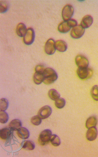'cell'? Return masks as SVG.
<instances>
[{"label": "cell", "mask_w": 98, "mask_h": 157, "mask_svg": "<svg viewBox=\"0 0 98 157\" xmlns=\"http://www.w3.org/2000/svg\"><path fill=\"white\" fill-rule=\"evenodd\" d=\"M43 82L45 84L47 85L53 84L58 78V75L56 72L51 67L45 68L43 72Z\"/></svg>", "instance_id": "6da1fadb"}, {"label": "cell", "mask_w": 98, "mask_h": 157, "mask_svg": "<svg viewBox=\"0 0 98 157\" xmlns=\"http://www.w3.org/2000/svg\"><path fill=\"white\" fill-rule=\"evenodd\" d=\"M52 135V132L49 129L42 131L39 138V141L41 145L44 146L48 144L51 140Z\"/></svg>", "instance_id": "7a4b0ae2"}, {"label": "cell", "mask_w": 98, "mask_h": 157, "mask_svg": "<svg viewBox=\"0 0 98 157\" xmlns=\"http://www.w3.org/2000/svg\"><path fill=\"white\" fill-rule=\"evenodd\" d=\"M74 8L70 5H67L63 7L62 12V16L64 21L71 19L74 13Z\"/></svg>", "instance_id": "3957f363"}, {"label": "cell", "mask_w": 98, "mask_h": 157, "mask_svg": "<svg viewBox=\"0 0 98 157\" xmlns=\"http://www.w3.org/2000/svg\"><path fill=\"white\" fill-rule=\"evenodd\" d=\"M77 74L78 77L81 79L90 78L92 75V70L89 67H78L77 70Z\"/></svg>", "instance_id": "277c9868"}, {"label": "cell", "mask_w": 98, "mask_h": 157, "mask_svg": "<svg viewBox=\"0 0 98 157\" xmlns=\"http://www.w3.org/2000/svg\"><path fill=\"white\" fill-rule=\"evenodd\" d=\"M35 33L34 30L32 28L27 29L25 35L23 37V41L26 45L32 44L35 41Z\"/></svg>", "instance_id": "5b68a950"}, {"label": "cell", "mask_w": 98, "mask_h": 157, "mask_svg": "<svg viewBox=\"0 0 98 157\" xmlns=\"http://www.w3.org/2000/svg\"><path fill=\"white\" fill-rule=\"evenodd\" d=\"M56 50L55 47V41L54 39L50 38L46 42L44 46L45 53L48 55H53Z\"/></svg>", "instance_id": "8992f818"}, {"label": "cell", "mask_w": 98, "mask_h": 157, "mask_svg": "<svg viewBox=\"0 0 98 157\" xmlns=\"http://www.w3.org/2000/svg\"><path fill=\"white\" fill-rule=\"evenodd\" d=\"M85 29L80 25H78L73 28L70 33V36L74 39L81 38L84 35Z\"/></svg>", "instance_id": "52a82bcc"}, {"label": "cell", "mask_w": 98, "mask_h": 157, "mask_svg": "<svg viewBox=\"0 0 98 157\" xmlns=\"http://www.w3.org/2000/svg\"><path fill=\"white\" fill-rule=\"evenodd\" d=\"M75 61L76 65L78 67H86L89 66V61L88 58L82 55H78L75 58Z\"/></svg>", "instance_id": "ba28073f"}, {"label": "cell", "mask_w": 98, "mask_h": 157, "mask_svg": "<svg viewBox=\"0 0 98 157\" xmlns=\"http://www.w3.org/2000/svg\"><path fill=\"white\" fill-rule=\"evenodd\" d=\"M52 110L51 107L48 105L43 106L40 109L38 112V115L42 119H47L52 113Z\"/></svg>", "instance_id": "9c48e42d"}, {"label": "cell", "mask_w": 98, "mask_h": 157, "mask_svg": "<svg viewBox=\"0 0 98 157\" xmlns=\"http://www.w3.org/2000/svg\"><path fill=\"white\" fill-rule=\"evenodd\" d=\"M93 22V18L91 15H86L82 18L81 25L85 29H88L92 25Z\"/></svg>", "instance_id": "30bf717a"}, {"label": "cell", "mask_w": 98, "mask_h": 157, "mask_svg": "<svg viewBox=\"0 0 98 157\" xmlns=\"http://www.w3.org/2000/svg\"><path fill=\"white\" fill-rule=\"evenodd\" d=\"M87 132L86 138L89 141H93L96 140L97 136L98 131L96 127L88 128Z\"/></svg>", "instance_id": "8fae6325"}, {"label": "cell", "mask_w": 98, "mask_h": 157, "mask_svg": "<svg viewBox=\"0 0 98 157\" xmlns=\"http://www.w3.org/2000/svg\"><path fill=\"white\" fill-rule=\"evenodd\" d=\"M27 29L25 25L23 23L18 24L16 28L17 35L20 37H23L27 33Z\"/></svg>", "instance_id": "7c38bea8"}, {"label": "cell", "mask_w": 98, "mask_h": 157, "mask_svg": "<svg viewBox=\"0 0 98 157\" xmlns=\"http://www.w3.org/2000/svg\"><path fill=\"white\" fill-rule=\"evenodd\" d=\"M56 50L60 52H65L67 49V43L62 40H58L55 42Z\"/></svg>", "instance_id": "4fadbf2b"}, {"label": "cell", "mask_w": 98, "mask_h": 157, "mask_svg": "<svg viewBox=\"0 0 98 157\" xmlns=\"http://www.w3.org/2000/svg\"><path fill=\"white\" fill-rule=\"evenodd\" d=\"M67 21H64L61 22L58 26V31L61 33H68L71 29Z\"/></svg>", "instance_id": "5bb4252c"}, {"label": "cell", "mask_w": 98, "mask_h": 157, "mask_svg": "<svg viewBox=\"0 0 98 157\" xmlns=\"http://www.w3.org/2000/svg\"><path fill=\"white\" fill-rule=\"evenodd\" d=\"M18 137L23 140L28 139L30 136V133L26 128L21 127L17 131Z\"/></svg>", "instance_id": "9a60e30c"}, {"label": "cell", "mask_w": 98, "mask_h": 157, "mask_svg": "<svg viewBox=\"0 0 98 157\" xmlns=\"http://www.w3.org/2000/svg\"><path fill=\"white\" fill-rule=\"evenodd\" d=\"M33 81L36 85L41 84L44 81L43 73L36 72L33 75Z\"/></svg>", "instance_id": "2e32d148"}, {"label": "cell", "mask_w": 98, "mask_h": 157, "mask_svg": "<svg viewBox=\"0 0 98 157\" xmlns=\"http://www.w3.org/2000/svg\"><path fill=\"white\" fill-rule=\"evenodd\" d=\"M97 124V119L95 116H92L89 117L86 122V127L88 128L96 127Z\"/></svg>", "instance_id": "e0dca14e"}, {"label": "cell", "mask_w": 98, "mask_h": 157, "mask_svg": "<svg viewBox=\"0 0 98 157\" xmlns=\"http://www.w3.org/2000/svg\"><path fill=\"white\" fill-rule=\"evenodd\" d=\"M9 127L11 130L17 131L21 127L22 124L20 120L15 119L12 120L9 124Z\"/></svg>", "instance_id": "ac0fdd59"}, {"label": "cell", "mask_w": 98, "mask_h": 157, "mask_svg": "<svg viewBox=\"0 0 98 157\" xmlns=\"http://www.w3.org/2000/svg\"><path fill=\"white\" fill-rule=\"evenodd\" d=\"M48 95L51 99L53 101H56L60 97V95L55 89H52L49 91Z\"/></svg>", "instance_id": "d6986e66"}, {"label": "cell", "mask_w": 98, "mask_h": 157, "mask_svg": "<svg viewBox=\"0 0 98 157\" xmlns=\"http://www.w3.org/2000/svg\"><path fill=\"white\" fill-rule=\"evenodd\" d=\"M9 7V3L7 1H0V13H4L7 12Z\"/></svg>", "instance_id": "ffe728a7"}, {"label": "cell", "mask_w": 98, "mask_h": 157, "mask_svg": "<svg viewBox=\"0 0 98 157\" xmlns=\"http://www.w3.org/2000/svg\"><path fill=\"white\" fill-rule=\"evenodd\" d=\"M35 144L32 141L26 140L24 141L22 148L28 150H32L35 149Z\"/></svg>", "instance_id": "44dd1931"}, {"label": "cell", "mask_w": 98, "mask_h": 157, "mask_svg": "<svg viewBox=\"0 0 98 157\" xmlns=\"http://www.w3.org/2000/svg\"><path fill=\"white\" fill-rule=\"evenodd\" d=\"M10 128H4L1 129L0 131V137L1 139L6 140L7 139L8 136H10L11 131Z\"/></svg>", "instance_id": "7402d4cb"}, {"label": "cell", "mask_w": 98, "mask_h": 157, "mask_svg": "<svg viewBox=\"0 0 98 157\" xmlns=\"http://www.w3.org/2000/svg\"><path fill=\"white\" fill-rule=\"evenodd\" d=\"M50 141L52 145L55 147L59 146L61 144L60 138L56 134L52 135Z\"/></svg>", "instance_id": "603a6c76"}, {"label": "cell", "mask_w": 98, "mask_h": 157, "mask_svg": "<svg viewBox=\"0 0 98 157\" xmlns=\"http://www.w3.org/2000/svg\"><path fill=\"white\" fill-rule=\"evenodd\" d=\"M66 104V100L63 98H60L55 101V105L58 109H63Z\"/></svg>", "instance_id": "cb8c5ba5"}, {"label": "cell", "mask_w": 98, "mask_h": 157, "mask_svg": "<svg viewBox=\"0 0 98 157\" xmlns=\"http://www.w3.org/2000/svg\"><path fill=\"white\" fill-rule=\"evenodd\" d=\"M9 106L8 100L5 98H2L0 100V110L5 111L7 110Z\"/></svg>", "instance_id": "d4e9b609"}, {"label": "cell", "mask_w": 98, "mask_h": 157, "mask_svg": "<svg viewBox=\"0 0 98 157\" xmlns=\"http://www.w3.org/2000/svg\"><path fill=\"white\" fill-rule=\"evenodd\" d=\"M9 120L8 113L5 111H0V122L2 124H5L7 123Z\"/></svg>", "instance_id": "484cf974"}, {"label": "cell", "mask_w": 98, "mask_h": 157, "mask_svg": "<svg viewBox=\"0 0 98 157\" xmlns=\"http://www.w3.org/2000/svg\"><path fill=\"white\" fill-rule=\"evenodd\" d=\"M91 94L92 98L96 101H98V85L93 86L91 89Z\"/></svg>", "instance_id": "4316f807"}, {"label": "cell", "mask_w": 98, "mask_h": 157, "mask_svg": "<svg viewBox=\"0 0 98 157\" xmlns=\"http://www.w3.org/2000/svg\"><path fill=\"white\" fill-rule=\"evenodd\" d=\"M42 119L38 115L34 116L31 120V122L34 125L38 126L41 124Z\"/></svg>", "instance_id": "83f0119b"}, {"label": "cell", "mask_w": 98, "mask_h": 157, "mask_svg": "<svg viewBox=\"0 0 98 157\" xmlns=\"http://www.w3.org/2000/svg\"><path fill=\"white\" fill-rule=\"evenodd\" d=\"M67 21L71 28H73L78 25L77 21L74 19H71Z\"/></svg>", "instance_id": "f1b7e54d"}, {"label": "cell", "mask_w": 98, "mask_h": 157, "mask_svg": "<svg viewBox=\"0 0 98 157\" xmlns=\"http://www.w3.org/2000/svg\"><path fill=\"white\" fill-rule=\"evenodd\" d=\"M45 69V67L42 64H39L36 67V72L43 73Z\"/></svg>", "instance_id": "f546056e"}]
</instances>
